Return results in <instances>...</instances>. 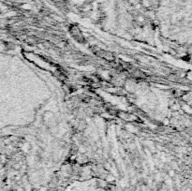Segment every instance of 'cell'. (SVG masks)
<instances>
[{"label": "cell", "instance_id": "obj_1", "mask_svg": "<svg viewBox=\"0 0 192 191\" xmlns=\"http://www.w3.org/2000/svg\"><path fill=\"white\" fill-rule=\"evenodd\" d=\"M121 119H124V120H137V117L132 115V114H128L127 112H117L116 113Z\"/></svg>", "mask_w": 192, "mask_h": 191}, {"label": "cell", "instance_id": "obj_2", "mask_svg": "<svg viewBox=\"0 0 192 191\" xmlns=\"http://www.w3.org/2000/svg\"><path fill=\"white\" fill-rule=\"evenodd\" d=\"M97 55L104 59H107V60H113V55L110 53V52H106V51H98L97 53Z\"/></svg>", "mask_w": 192, "mask_h": 191}, {"label": "cell", "instance_id": "obj_3", "mask_svg": "<svg viewBox=\"0 0 192 191\" xmlns=\"http://www.w3.org/2000/svg\"><path fill=\"white\" fill-rule=\"evenodd\" d=\"M71 34L74 36V38L79 41H83V35L80 31V29H78L77 27H73V29L71 30Z\"/></svg>", "mask_w": 192, "mask_h": 191}]
</instances>
